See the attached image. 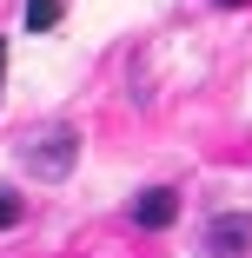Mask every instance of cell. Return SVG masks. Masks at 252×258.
<instances>
[{"label": "cell", "instance_id": "1", "mask_svg": "<svg viewBox=\"0 0 252 258\" xmlns=\"http://www.w3.org/2000/svg\"><path fill=\"white\" fill-rule=\"evenodd\" d=\"M73 152H80V133L73 126H40L27 146H20V166L33 179H67L73 172Z\"/></svg>", "mask_w": 252, "mask_h": 258}, {"label": "cell", "instance_id": "2", "mask_svg": "<svg viewBox=\"0 0 252 258\" xmlns=\"http://www.w3.org/2000/svg\"><path fill=\"white\" fill-rule=\"evenodd\" d=\"M252 251V219L245 212H219L206 225V258H245Z\"/></svg>", "mask_w": 252, "mask_h": 258}, {"label": "cell", "instance_id": "3", "mask_svg": "<svg viewBox=\"0 0 252 258\" xmlns=\"http://www.w3.org/2000/svg\"><path fill=\"white\" fill-rule=\"evenodd\" d=\"M173 219H179V192H173V185H153V192H139V199H133V225L166 232Z\"/></svg>", "mask_w": 252, "mask_h": 258}, {"label": "cell", "instance_id": "4", "mask_svg": "<svg viewBox=\"0 0 252 258\" xmlns=\"http://www.w3.org/2000/svg\"><path fill=\"white\" fill-rule=\"evenodd\" d=\"M60 27V0H27V33H46Z\"/></svg>", "mask_w": 252, "mask_h": 258}, {"label": "cell", "instance_id": "5", "mask_svg": "<svg viewBox=\"0 0 252 258\" xmlns=\"http://www.w3.org/2000/svg\"><path fill=\"white\" fill-rule=\"evenodd\" d=\"M20 212H27V205H20L14 192H0V225H20Z\"/></svg>", "mask_w": 252, "mask_h": 258}, {"label": "cell", "instance_id": "6", "mask_svg": "<svg viewBox=\"0 0 252 258\" xmlns=\"http://www.w3.org/2000/svg\"><path fill=\"white\" fill-rule=\"evenodd\" d=\"M0 80H7V40H0Z\"/></svg>", "mask_w": 252, "mask_h": 258}, {"label": "cell", "instance_id": "7", "mask_svg": "<svg viewBox=\"0 0 252 258\" xmlns=\"http://www.w3.org/2000/svg\"><path fill=\"white\" fill-rule=\"evenodd\" d=\"M226 7H239V0H226Z\"/></svg>", "mask_w": 252, "mask_h": 258}]
</instances>
